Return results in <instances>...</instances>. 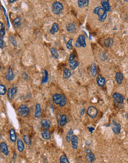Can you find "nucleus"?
<instances>
[{"label":"nucleus","mask_w":128,"mask_h":163,"mask_svg":"<svg viewBox=\"0 0 128 163\" xmlns=\"http://www.w3.org/2000/svg\"><path fill=\"white\" fill-rule=\"evenodd\" d=\"M52 99L53 103L59 105V107H64L67 104V98L64 95L61 94H54L52 96Z\"/></svg>","instance_id":"f257e3e1"},{"label":"nucleus","mask_w":128,"mask_h":163,"mask_svg":"<svg viewBox=\"0 0 128 163\" xmlns=\"http://www.w3.org/2000/svg\"><path fill=\"white\" fill-rule=\"evenodd\" d=\"M107 12L105 11V10L102 6L96 7L93 9V14H96L98 16V20L99 22H102L105 21V19H107Z\"/></svg>","instance_id":"f03ea898"},{"label":"nucleus","mask_w":128,"mask_h":163,"mask_svg":"<svg viewBox=\"0 0 128 163\" xmlns=\"http://www.w3.org/2000/svg\"><path fill=\"white\" fill-rule=\"evenodd\" d=\"M51 10H52V12L55 15H59L62 13L64 10V5L62 2L59 1H56L52 4Z\"/></svg>","instance_id":"7ed1b4c3"},{"label":"nucleus","mask_w":128,"mask_h":163,"mask_svg":"<svg viewBox=\"0 0 128 163\" xmlns=\"http://www.w3.org/2000/svg\"><path fill=\"white\" fill-rule=\"evenodd\" d=\"M76 48H85L87 46L86 43V37L83 34H80L76 41V44H75Z\"/></svg>","instance_id":"20e7f679"},{"label":"nucleus","mask_w":128,"mask_h":163,"mask_svg":"<svg viewBox=\"0 0 128 163\" xmlns=\"http://www.w3.org/2000/svg\"><path fill=\"white\" fill-rule=\"evenodd\" d=\"M30 109L25 105H21L18 108V113L20 116L23 118H26L30 115Z\"/></svg>","instance_id":"39448f33"},{"label":"nucleus","mask_w":128,"mask_h":163,"mask_svg":"<svg viewBox=\"0 0 128 163\" xmlns=\"http://www.w3.org/2000/svg\"><path fill=\"white\" fill-rule=\"evenodd\" d=\"M98 109L94 106H90L87 110V113L91 119H95L98 116Z\"/></svg>","instance_id":"423d86ee"},{"label":"nucleus","mask_w":128,"mask_h":163,"mask_svg":"<svg viewBox=\"0 0 128 163\" xmlns=\"http://www.w3.org/2000/svg\"><path fill=\"white\" fill-rule=\"evenodd\" d=\"M113 99L115 101V102H116L118 104H123L124 100V96L122 94H119V93L113 94Z\"/></svg>","instance_id":"0eeeda50"},{"label":"nucleus","mask_w":128,"mask_h":163,"mask_svg":"<svg viewBox=\"0 0 128 163\" xmlns=\"http://www.w3.org/2000/svg\"><path fill=\"white\" fill-rule=\"evenodd\" d=\"M85 153H86V159L89 162H93L95 160V156L93 153L92 150L89 148H87L85 150Z\"/></svg>","instance_id":"6e6552de"},{"label":"nucleus","mask_w":128,"mask_h":163,"mask_svg":"<svg viewBox=\"0 0 128 163\" xmlns=\"http://www.w3.org/2000/svg\"><path fill=\"white\" fill-rule=\"evenodd\" d=\"M121 125L119 124V123H118V122H115V121H113V125H112V129H113V131L115 134H117V135H118L119 134H120V132H121Z\"/></svg>","instance_id":"1a4fd4ad"},{"label":"nucleus","mask_w":128,"mask_h":163,"mask_svg":"<svg viewBox=\"0 0 128 163\" xmlns=\"http://www.w3.org/2000/svg\"><path fill=\"white\" fill-rule=\"evenodd\" d=\"M0 150H1V152L5 156L9 155V149L5 142H1V144H0Z\"/></svg>","instance_id":"9d476101"},{"label":"nucleus","mask_w":128,"mask_h":163,"mask_svg":"<svg viewBox=\"0 0 128 163\" xmlns=\"http://www.w3.org/2000/svg\"><path fill=\"white\" fill-rule=\"evenodd\" d=\"M96 83L99 87H104L105 85V79L101 74H98L96 76Z\"/></svg>","instance_id":"9b49d317"},{"label":"nucleus","mask_w":128,"mask_h":163,"mask_svg":"<svg viewBox=\"0 0 128 163\" xmlns=\"http://www.w3.org/2000/svg\"><path fill=\"white\" fill-rule=\"evenodd\" d=\"M66 29L69 33H73L76 30V25L74 22H70V23L67 24Z\"/></svg>","instance_id":"f8f14e48"},{"label":"nucleus","mask_w":128,"mask_h":163,"mask_svg":"<svg viewBox=\"0 0 128 163\" xmlns=\"http://www.w3.org/2000/svg\"><path fill=\"white\" fill-rule=\"evenodd\" d=\"M14 76H14V73H13L12 68H9L8 70V71H7V73H5V79H6L8 81H12V80H13Z\"/></svg>","instance_id":"ddd939ff"},{"label":"nucleus","mask_w":128,"mask_h":163,"mask_svg":"<svg viewBox=\"0 0 128 163\" xmlns=\"http://www.w3.org/2000/svg\"><path fill=\"white\" fill-rule=\"evenodd\" d=\"M41 125L42 128L45 129V131H48L51 128V122H50L49 120L43 119H41Z\"/></svg>","instance_id":"4468645a"},{"label":"nucleus","mask_w":128,"mask_h":163,"mask_svg":"<svg viewBox=\"0 0 128 163\" xmlns=\"http://www.w3.org/2000/svg\"><path fill=\"white\" fill-rule=\"evenodd\" d=\"M101 5H102V7L105 10V11L107 12H109L111 11V6L110 5V2L108 0H104V1H101Z\"/></svg>","instance_id":"2eb2a0df"},{"label":"nucleus","mask_w":128,"mask_h":163,"mask_svg":"<svg viewBox=\"0 0 128 163\" xmlns=\"http://www.w3.org/2000/svg\"><path fill=\"white\" fill-rule=\"evenodd\" d=\"M71 145H72V148L75 150H76L78 148V136L76 135H73L72 138H71Z\"/></svg>","instance_id":"dca6fc26"},{"label":"nucleus","mask_w":128,"mask_h":163,"mask_svg":"<svg viewBox=\"0 0 128 163\" xmlns=\"http://www.w3.org/2000/svg\"><path fill=\"white\" fill-rule=\"evenodd\" d=\"M115 82H116L117 84H118V85L122 84L123 80H124V76H123L122 73H121V72H117V73H115Z\"/></svg>","instance_id":"f3484780"},{"label":"nucleus","mask_w":128,"mask_h":163,"mask_svg":"<svg viewBox=\"0 0 128 163\" xmlns=\"http://www.w3.org/2000/svg\"><path fill=\"white\" fill-rule=\"evenodd\" d=\"M97 72H98L97 66L95 63H93L90 68V73L93 77H96V76H97Z\"/></svg>","instance_id":"a211bd4d"},{"label":"nucleus","mask_w":128,"mask_h":163,"mask_svg":"<svg viewBox=\"0 0 128 163\" xmlns=\"http://www.w3.org/2000/svg\"><path fill=\"white\" fill-rule=\"evenodd\" d=\"M59 124L60 127H64L67 123V117L65 114H63L61 116L60 119H59Z\"/></svg>","instance_id":"6ab92c4d"},{"label":"nucleus","mask_w":128,"mask_h":163,"mask_svg":"<svg viewBox=\"0 0 128 163\" xmlns=\"http://www.w3.org/2000/svg\"><path fill=\"white\" fill-rule=\"evenodd\" d=\"M9 136H10V139L11 142H15L16 141H17V136H16V133L15 129L11 128L9 131Z\"/></svg>","instance_id":"aec40b11"},{"label":"nucleus","mask_w":128,"mask_h":163,"mask_svg":"<svg viewBox=\"0 0 128 163\" xmlns=\"http://www.w3.org/2000/svg\"><path fill=\"white\" fill-rule=\"evenodd\" d=\"M41 115V109L39 103L36 104L35 107V118H39Z\"/></svg>","instance_id":"412c9836"},{"label":"nucleus","mask_w":128,"mask_h":163,"mask_svg":"<svg viewBox=\"0 0 128 163\" xmlns=\"http://www.w3.org/2000/svg\"><path fill=\"white\" fill-rule=\"evenodd\" d=\"M59 30V24L56 23V22H53V25H52V27H51V28L50 30V33L53 35V34L56 33Z\"/></svg>","instance_id":"4be33fe9"},{"label":"nucleus","mask_w":128,"mask_h":163,"mask_svg":"<svg viewBox=\"0 0 128 163\" xmlns=\"http://www.w3.org/2000/svg\"><path fill=\"white\" fill-rule=\"evenodd\" d=\"M17 149L19 152H22L25 150V144H24V141L21 139H17Z\"/></svg>","instance_id":"5701e85b"},{"label":"nucleus","mask_w":128,"mask_h":163,"mask_svg":"<svg viewBox=\"0 0 128 163\" xmlns=\"http://www.w3.org/2000/svg\"><path fill=\"white\" fill-rule=\"evenodd\" d=\"M72 75V73H71V70L69 69V68H64L63 70V73H62V76H63V78L64 79H69Z\"/></svg>","instance_id":"b1692460"},{"label":"nucleus","mask_w":128,"mask_h":163,"mask_svg":"<svg viewBox=\"0 0 128 163\" xmlns=\"http://www.w3.org/2000/svg\"><path fill=\"white\" fill-rule=\"evenodd\" d=\"M89 2H90L89 0H78V5L80 8H83L84 7L88 6Z\"/></svg>","instance_id":"393cba45"},{"label":"nucleus","mask_w":128,"mask_h":163,"mask_svg":"<svg viewBox=\"0 0 128 163\" xmlns=\"http://www.w3.org/2000/svg\"><path fill=\"white\" fill-rule=\"evenodd\" d=\"M5 35V27L3 22H0V39H3Z\"/></svg>","instance_id":"a878e982"},{"label":"nucleus","mask_w":128,"mask_h":163,"mask_svg":"<svg viewBox=\"0 0 128 163\" xmlns=\"http://www.w3.org/2000/svg\"><path fill=\"white\" fill-rule=\"evenodd\" d=\"M113 39H112V38H107V39H104V46L106 47V48H110V47H112L113 46Z\"/></svg>","instance_id":"bb28decb"},{"label":"nucleus","mask_w":128,"mask_h":163,"mask_svg":"<svg viewBox=\"0 0 128 163\" xmlns=\"http://www.w3.org/2000/svg\"><path fill=\"white\" fill-rule=\"evenodd\" d=\"M41 136L43 139H46V140H50L51 139V134L50 132H48V131H44L41 132Z\"/></svg>","instance_id":"cd10ccee"},{"label":"nucleus","mask_w":128,"mask_h":163,"mask_svg":"<svg viewBox=\"0 0 128 163\" xmlns=\"http://www.w3.org/2000/svg\"><path fill=\"white\" fill-rule=\"evenodd\" d=\"M79 63L78 61L75 60V61H73V62H69V67L71 70H75L78 66Z\"/></svg>","instance_id":"c85d7f7f"},{"label":"nucleus","mask_w":128,"mask_h":163,"mask_svg":"<svg viewBox=\"0 0 128 163\" xmlns=\"http://www.w3.org/2000/svg\"><path fill=\"white\" fill-rule=\"evenodd\" d=\"M21 21H22V19H21L19 16H18V17H16V18H15V19H13V24L14 25L15 27H19L21 26Z\"/></svg>","instance_id":"c756f323"},{"label":"nucleus","mask_w":128,"mask_h":163,"mask_svg":"<svg viewBox=\"0 0 128 163\" xmlns=\"http://www.w3.org/2000/svg\"><path fill=\"white\" fill-rule=\"evenodd\" d=\"M51 54H52V56L54 59H58L59 57V52L55 48H51Z\"/></svg>","instance_id":"7c9ffc66"},{"label":"nucleus","mask_w":128,"mask_h":163,"mask_svg":"<svg viewBox=\"0 0 128 163\" xmlns=\"http://www.w3.org/2000/svg\"><path fill=\"white\" fill-rule=\"evenodd\" d=\"M73 135V131L72 129H70V130L67 132V135H66V137H65V139H66V142H71V138H72Z\"/></svg>","instance_id":"2f4dec72"},{"label":"nucleus","mask_w":128,"mask_h":163,"mask_svg":"<svg viewBox=\"0 0 128 163\" xmlns=\"http://www.w3.org/2000/svg\"><path fill=\"white\" fill-rule=\"evenodd\" d=\"M6 93H8V91H7V88H6L5 85L1 84L0 85V95H1L2 96H5L6 94Z\"/></svg>","instance_id":"473e14b6"},{"label":"nucleus","mask_w":128,"mask_h":163,"mask_svg":"<svg viewBox=\"0 0 128 163\" xmlns=\"http://www.w3.org/2000/svg\"><path fill=\"white\" fill-rule=\"evenodd\" d=\"M48 79H49V75H48V72L47 70H45V75L42 78V81H41V83L44 84V83H46L48 81Z\"/></svg>","instance_id":"72a5a7b5"},{"label":"nucleus","mask_w":128,"mask_h":163,"mask_svg":"<svg viewBox=\"0 0 128 163\" xmlns=\"http://www.w3.org/2000/svg\"><path fill=\"white\" fill-rule=\"evenodd\" d=\"M59 162H60V163H70V162H69L67 156L64 155H64H62V156H60V158H59Z\"/></svg>","instance_id":"f704fd0d"},{"label":"nucleus","mask_w":128,"mask_h":163,"mask_svg":"<svg viewBox=\"0 0 128 163\" xmlns=\"http://www.w3.org/2000/svg\"><path fill=\"white\" fill-rule=\"evenodd\" d=\"M23 141L25 144H27L28 145H31V139H30V138L28 135H24L23 136Z\"/></svg>","instance_id":"c9c22d12"},{"label":"nucleus","mask_w":128,"mask_h":163,"mask_svg":"<svg viewBox=\"0 0 128 163\" xmlns=\"http://www.w3.org/2000/svg\"><path fill=\"white\" fill-rule=\"evenodd\" d=\"M66 47H67V48L69 51L73 50V39H70L67 41V44H66Z\"/></svg>","instance_id":"e433bc0d"},{"label":"nucleus","mask_w":128,"mask_h":163,"mask_svg":"<svg viewBox=\"0 0 128 163\" xmlns=\"http://www.w3.org/2000/svg\"><path fill=\"white\" fill-rule=\"evenodd\" d=\"M9 41H10V42L13 45V46H14V47L17 46V42H16V40L14 36H9Z\"/></svg>","instance_id":"4c0bfd02"},{"label":"nucleus","mask_w":128,"mask_h":163,"mask_svg":"<svg viewBox=\"0 0 128 163\" xmlns=\"http://www.w3.org/2000/svg\"><path fill=\"white\" fill-rule=\"evenodd\" d=\"M7 94H8V99L12 100V99H13V97H14L13 94V91H12V87H11V88H9Z\"/></svg>","instance_id":"58836bf2"},{"label":"nucleus","mask_w":128,"mask_h":163,"mask_svg":"<svg viewBox=\"0 0 128 163\" xmlns=\"http://www.w3.org/2000/svg\"><path fill=\"white\" fill-rule=\"evenodd\" d=\"M75 59H76V54L74 52H72L70 53V56H69V58H68V62H73V61H75Z\"/></svg>","instance_id":"ea45409f"},{"label":"nucleus","mask_w":128,"mask_h":163,"mask_svg":"<svg viewBox=\"0 0 128 163\" xmlns=\"http://www.w3.org/2000/svg\"><path fill=\"white\" fill-rule=\"evenodd\" d=\"M5 47V42L3 39H0V48L2 50H3Z\"/></svg>","instance_id":"a19ab883"},{"label":"nucleus","mask_w":128,"mask_h":163,"mask_svg":"<svg viewBox=\"0 0 128 163\" xmlns=\"http://www.w3.org/2000/svg\"><path fill=\"white\" fill-rule=\"evenodd\" d=\"M2 9H3V11L5 13V17H6V19H7V22H8V27L10 28V23H9V20H8V15L6 14V11H5V9L4 8V7H2Z\"/></svg>","instance_id":"79ce46f5"},{"label":"nucleus","mask_w":128,"mask_h":163,"mask_svg":"<svg viewBox=\"0 0 128 163\" xmlns=\"http://www.w3.org/2000/svg\"><path fill=\"white\" fill-rule=\"evenodd\" d=\"M22 78L24 80H27V79H28V75H27V73H25V72H23L22 74Z\"/></svg>","instance_id":"37998d69"},{"label":"nucleus","mask_w":128,"mask_h":163,"mask_svg":"<svg viewBox=\"0 0 128 163\" xmlns=\"http://www.w3.org/2000/svg\"><path fill=\"white\" fill-rule=\"evenodd\" d=\"M12 91H13V96H15L16 95V93H17V87H16L15 85H13L12 87Z\"/></svg>","instance_id":"c03bdc74"},{"label":"nucleus","mask_w":128,"mask_h":163,"mask_svg":"<svg viewBox=\"0 0 128 163\" xmlns=\"http://www.w3.org/2000/svg\"><path fill=\"white\" fill-rule=\"evenodd\" d=\"M16 153L13 154V160H12V163H15L14 162V161H16Z\"/></svg>","instance_id":"a18cd8bd"},{"label":"nucleus","mask_w":128,"mask_h":163,"mask_svg":"<svg viewBox=\"0 0 128 163\" xmlns=\"http://www.w3.org/2000/svg\"><path fill=\"white\" fill-rule=\"evenodd\" d=\"M88 130L90 133H93V131H94V128L93 127H88Z\"/></svg>","instance_id":"49530a36"},{"label":"nucleus","mask_w":128,"mask_h":163,"mask_svg":"<svg viewBox=\"0 0 128 163\" xmlns=\"http://www.w3.org/2000/svg\"><path fill=\"white\" fill-rule=\"evenodd\" d=\"M84 111H85V109H84V108L81 109V111H80V114H81V116H83V115H84Z\"/></svg>","instance_id":"de8ad7c7"},{"label":"nucleus","mask_w":128,"mask_h":163,"mask_svg":"<svg viewBox=\"0 0 128 163\" xmlns=\"http://www.w3.org/2000/svg\"><path fill=\"white\" fill-rule=\"evenodd\" d=\"M16 2V0H9V3H14V2Z\"/></svg>","instance_id":"09e8293b"},{"label":"nucleus","mask_w":128,"mask_h":163,"mask_svg":"<svg viewBox=\"0 0 128 163\" xmlns=\"http://www.w3.org/2000/svg\"><path fill=\"white\" fill-rule=\"evenodd\" d=\"M127 105H128V97H127Z\"/></svg>","instance_id":"8fccbe9b"}]
</instances>
